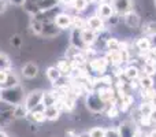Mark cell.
<instances>
[{
    "instance_id": "5",
    "label": "cell",
    "mask_w": 156,
    "mask_h": 137,
    "mask_svg": "<svg viewBox=\"0 0 156 137\" xmlns=\"http://www.w3.org/2000/svg\"><path fill=\"white\" fill-rule=\"evenodd\" d=\"M86 26L88 29L93 32H103L104 30V19H101L99 15H92L86 19Z\"/></svg>"
},
{
    "instance_id": "30",
    "label": "cell",
    "mask_w": 156,
    "mask_h": 137,
    "mask_svg": "<svg viewBox=\"0 0 156 137\" xmlns=\"http://www.w3.org/2000/svg\"><path fill=\"white\" fill-rule=\"evenodd\" d=\"M7 78H8V73L5 70H0V85L4 86L5 82H7Z\"/></svg>"
},
{
    "instance_id": "31",
    "label": "cell",
    "mask_w": 156,
    "mask_h": 137,
    "mask_svg": "<svg viewBox=\"0 0 156 137\" xmlns=\"http://www.w3.org/2000/svg\"><path fill=\"white\" fill-rule=\"evenodd\" d=\"M149 119H151L152 122H156V108H154L151 113V115H149Z\"/></svg>"
},
{
    "instance_id": "10",
    "label": "cell",
    "mask_w": 156,
    "mask_h": 137,
    "mask_svg": "<svg viewBox=\"0 0 156 137\" xmlns=\"http://www.w3.org/2000/svg\"><path fill=\"white\" fill-rule=\"evenodd\" d=\"M22 73H23V75L26 78H34L36 75L38 74V66L36 65V63H33V62H29V63H26V65L23 66Z\"/></svg>"
},
{
    "instance_id": "28",
    "label": "cell",
    "mask_w": 156,
    "mask_h": 137,
    "mask_svg": "<svg viewBox=\"0 0 156 137\" xmlns=\"http://www.w3.org/2000/svg\"><path fill=\"white\" fill-rule=\"evenodd\" d=\"M118 114H119V108L115 104H111L110 110L107 111V117L108 118H115V117H118Z\"/></svg>"
},
{
    "instance_id": "17",
    "label": "cell",
    "mask_w": 156,
    "mask_h": 137,
    "mask_svg": "<svg viewBox=\"0 0 156 137\" xmlns=\"http://www.w3.org/2000/svg\"><path fill=\"white\" fill-rule=\"evenodd\" d=\"M138 74H140V70L136 67V66H129V67L125 70V75H126L130 81L136 80V78L138 77Z\"/></svg>"
},
{
    "instance_id": "38",
    "label": "cell",
    "mask_w": 156,
    "mask_h": 137,
    "mask_svg": "<svg viewBox=\"0 0 156 137\" xmlns=\"http://www.w3.org/2000/svg\"><path fill=\"white\" fill-rule=\"evenodd\" d=\"M92 2H94V3H99V4H100V3H104L105 0H92Z\"/></svg>"
},
{
    "instance_id": "29",
    "label": "cell",
    "mask_w": 156,
    "mask_h": 137,
    "mask_svg": "<svg viewBox=\"0 0 156 137\" xmlns=\"http://www.w3.org/2000/svg\"><path fill=\"white\" fill-rule=\"evenodd\" d=\"M105 137H121V133H119V129H107L105 130Z\"/></svg>"
},
{
    "instance_id": "6",
    "label": "cell",
    "mask_w": 156,
    "mask_h": 137,
    "mask_svg": "<svg viewBox=\"0 0 156 137\" xmlns=\"http://www.w3.org/2000/svg\"><path fill=\"white\" fill-rule=\"evenodd\" d=\"M97 15L101 19H111L115 15V11H114L112 5L108 3H100L97 7Z\"/></svg>"
},
{
    "instance_id": "7",
    "label": "cell",
    "mask_w": 156,
    "mask_h": 137,
    "mask_svg": "<svg viewBox=\"0 0 156 137\" xmlns=\"http://www.w3.org/2000/svg\"><path fill=\"white\" fill-rule=\"evenodd\" d=\"M54 22L59 29H69V27L71 26V23H73V18H71V15H69V14L62 13L55 16Z\"/></svg>"
},
{
    "instance_id": "11",
    "label": "cell",
    "mask_w": 156,
    "mask_h": 137,
    "mask_svg": "<svg viewBox=\"0 0 156 137\" xmlns=\"http://www.w3.org/2000/svg\"><path fill=\"white\" fill-rule=\"evenodd\" d=\"M107 59L105 58H97V59H93L90 62V67L92 70H94V71H97V73H104V70L105 67H107Z\"/></svg>"
},
{
    "instance_id": "34",
    "label": "cell",
    "mask_w": 156,
    "mask_h": 137,
    "mask_svg": "<svg viewBox=\"0 0 156 137\" xmlns=\"http://www.w3.org/2000/svg\"><path fill=\"white\" fill-rule=\"evenodd\" d=\"M59 2H62L63 4H70V3H73V0H59Z\"/></svg>"
},
{
    "instance_id": "14",
    "label": "cell",
    "mask_w": 156,
    "mask_h": 137,
    "mask_svg": "<svg viewBox=\"0 0 156 137\" xmlns=\"http://www.w3.org/2000/svg\"><path fill=\"white\" fill-rule=\"evenodd\" d=\"M136 45H137V48L140 49V51H144V52H148L151 51V40H149L148 37H141L137 40V43H136Z\"/></svg>"
},
{
    "instance_id": "15",
    "label": "cell",
    "mask_w": 156,
    "mask_h": 137,
    "mask_svg": "<svg viewBox=\"0 0 156 137\" xmlns=\"http://www.w3.org/2000/svg\"><path fill=\"white\" fill-rule=\"evenodd\" d=\"M105 47H107L111 52H112V51H121V49H122L121 41L116 40V38H111V37L105 41Z\"/></svg>"
},
{
    "instance_id": "27",
    "label": "cell",
    "mask_w": 156,
    "mask_h": 137,
    "mask_svg": "<svg viewBox=\"0 0 156 137\" xmlns=\"http://www.w3.org/2000/svg\"><path fill=\"white\" fill-rule=\"evenodd\" d=\"M144 71H145V75H149V77H152L154 74H156V67L154 63H149L147 62L145 65H144Z\"/></svg>"
},
{
    "instance_id": "9",
    "label": "cell",
    "mask_w": 156,
    "mask_h": 137,
    "mask_svg": "<svg viewBox=\"0 0 156 137\" xmlns=\"http://www.w3.org/2000/svg\"><path fill=\"white\" fill-rule=\"evenodd\" d=\"M81 38H82V43L85 45H92L96 41V32L86 27V29L81 30Z\"/></svg>"
},
{
    "instance_id": "40",
    "label": "cell",
    "mask_w": 156,
    "mask_h": 137,
    "mask_svg": "<svg viewBox=\"0 0 156 137\" xmlns=\"http://www.w3.org/2000/svg\"><path fill=\"white\" fill-rule=\"evenodd\" d=\"M154 5H155V8H156V0H154Z\"/></svg>"
},
{
    "instance_id": "26",
    "label": "cell",
    "mask_w": 156,
    "mask_h": 137,
    "mask_svg": "<svg viewBox=\"0 0 156 137\" xmlns=\"http://www.w3.org/2000/svg\"><path fill=\"white\" fill-rule=\"evenodd\" d=\"M152 110H154V107H152L151 103H145V104L143 103V106H141V115L143 117H149L151 115V113H152Z\"/></svg>"
},
{
    "instance_id": "19",
    "label": "cell",
    "mask_w": 156,
    "mask_h": 137,
    "mask_svg": "<svg viewBox=\"0 0 156 137\" xmlns=\"http://www.w3.org/2000/svg\"><path fill=\"white\" fill-rule=\"evenodd\" d=\"M71 26H74V29H77V30H83V29H86V21H83L81 16H74Z\"/></svg>"
},
{
    "instance_id": "4",
    "label": "cell",
    "mask_w": 156,
    "mask_h": 137,
    "mask_svg": "<svg viewBox=\"0 0 156 137\" xmlns=\"http://www.w3.org/2000/svg\"><path fill=\"white\" fill-rule=\"evenodd\" d=\"M43 91H33L29 93V96L26 97V102H25V107L27 108L29 111H32L34 107H37L40 103H43Z\"/></svg>"
},
{
    "instance_id": "22",
    "label": "cell",
    "mask_w": 156,
    "mask_h": 137,
    "mask_svg": "<svg viewBox=\"0 0 156 137\" xmlns=\"http://www.w3.org/2000/svg\"><path fill=\"white\" fill-rule=\"evenodd\" d=\"M29 115H32L30 119H32L33 122H44L47 119L45 114H44L43 111H33V113H30Z\"/></svg>"
},
{
    "instance_id": "3",
    "label": "cell",
    "mask_w": 156,
    "mask_h": 137,
    "mask_svg": "<svg viewBox=\"0 0 156 137\" xmlns=\"http://www.w3.org/2000/svg\"><path fill=\"white\" fill-rule=\"evenodd\" d=\"M111 5L118 15H123L133 10V0H111Z\"/></svg>"
},
{
    "instance_id": "36",
    "label": "cell",
    "mask_w": 156,
    "mask_h": 137,
    "mask_svg": "<svg viewBox=\"0 0 156 137\" xmlns=\"http://www.w3.org/2000/svg\"><path fill=\"white\" fill-rule=\"evenodd\" d=\"M151 51H152V55H154V56H156V47H154Z\"/></svg>"
},
{
    "instance_id": "21",
    "label": "cell",
    "mask_w": 156,
    "mask_h": 137,
    "mask_svg": "<svg viewBox=\"0 0 156 137\" xmlns=\"http://www.w3.org/2000/svg\"><path fill=\"white\" fill-rule=\"evenodd\" d=\"M71 4H73V8L76 11H83V10H86L89 2L88 0H73Z\"/></svg>"
},
{
    "instance_id": "13",
    "label": "cell",
    "mask_w": 156,
    "mask_h": 137,
    "mask_svg": "<svg viewBox=\"0 0 156 137\" xmlns=\"http://www.w3.org/2000/svg\"><path fill=\"white\" fill-rule=\"evenodd\" d=\"M56 95L54 93V92H44L43 95V103L45 107H49V106H55L56 104Z\"/></svg>"
},
{
    "instance_id": "24",
    "label": "cell",
    "mask_w": 156,
    "mask_h": 137,
    "mask_svg": "<svg viewBox=\"0 0 156 137\" xmlns=\"http://www.w3.org/2000/svg\"><path fill=\"white\" fill-rule=\"evenodd\" d=\"M10 66H11V63H10V60H8V56L5 54H0V70L8 71Z\"/></svg>"
},
{
    "instance_id": "12",
    "label": "cell",
    "mask_w": 156,
    "mask_h": 137,
    "mask_svg": "<svg viewBox=\"0 0 156 137\" xmlns=\"http://www.w3.org/2000/svg\"><path fill=\"white\" fill-rule=\"evenodd\" d=\"M44 114H45L47 119H51V121H55V119L59 118V114H60V110L55 106H49V107H45L44 110Z\"/></svg>"
},
{
    "instance_id": "33",
    "label": "cell",
    "mask_w": 156,
    "mask_h": 137,
    "mask_svg": "<svg viewBox=\"0 0 156 137\" xmlns=\"http://www.w3.org/2000/svg\"><path fill=\"white\" fill-rule=\"evenodd\" d=\"M151 104H152V107H154V108H156V95H155L154 99L151 100Z\"/></svg>"
},
{
    "instance_id": "2",
    "label": "cell",
    "mask_w": 156,
    "mask_h": 137,
    "mask_svg": "<svg viewBox=\"0 0 156 137\" xmlns=\"http://www.w3.org/2000/svg\"><path fill=\"white\" fill-rule=\"evenodd\" d=\"M123 23H125V26L129 27V29H132V30L140 29V26H141V15L134 10L129 11V13L123 14Z\"/></svg>"
},
{
    "instance_id": "25",
    "label": "cell",
    "mask_w": 156,
    "mask_h": 137,
    "mask_svg": "<svg viewBox=\"0 0 156 137\" xmlns=\"http://www.w3.org/2000/svg\"><path fill=\"white\" fill-rule=\"evenodd\" d=\"M29 113V110H27L25 106H16L15 110H14V115L16 117V118H22V117H26V114Z\"/></svg>"
},
{
    "instance_id": "1",
    "label": "cell",
    "mask_w": 156,
    "mask_h": 137,
    "mask_svg": "<svg viewBox=\"0 0 156 137\" xmlns=\"http://www.w3.org/2000/svg\"><path fill=\"white\" fill-rule=\"evenodd\" d=\"M86 106L92 113H101L105 108V103L103 102V99L100 97V95L97 92H90L88 95V99H86Z\"/></svg>"
},
{
    "instance_id": "37",
    "label": "cell",
    "mask_w": 156,
    "mask_h": 137,
    "mask_svg": "<svg viewBox=\"0 0 156 137\" xmlns=\"http://www.w3.org/2000/svg\"><path fill=\"white\" fill-rule=\"evenodd\" d=\"M77 137H89V133H83V135H80V136H77Z\"/></svg>"
},
{
    "instance_id": "32",
    "label": "cell",
    "mask_w": 156,
    "mask_h": 137,
    "mask_svg": "<svg viewBox=\"0 0 156 137\" xmlns=\"http://www.w3.org/2000/svg\"><path fill=\"white\" fill-rule=\"evenodd\" d=\"M25 0H11V3H14V4H22V3H23Z\"/></svg>"
},
{
    "instance_id": "20",
    "label": "cell",
    "mask_w": 156,
    "mask_h": 137,
    "mask_svg": "<svg viewBox=\"0 0 156 137\" xmlns=\"http://www.w3.org/2000/svg\"><path fill=\"white\" fill-rule=\"evenodd\" d=\"M140 85L143 89H151V88H154V80L149 75H144L140 80Z\"/></svg>"
},
{
    "instance_id": "23",
    "label": "cell",
    "mask_w": 156,
    "mask_h": 137,
    "mask_svg": "<svg viewBox=\"0 0 156 137\" xmlns=\"http://www.w3.org/2000/svg\"><path fill=\"white\" fill-rule=\"evenodd\" d=\"M89 137H105V129L101 126L93 128L89 130Z\"/></svg>"
},
{
    "instance_id": "16",
    "label": "cell",
    "mask_w": 156,
    "mask_h": 137,
    "mask_svg": "<svg viewBox=\"0 0 156 137\" xmlns=\"http://www.w3.org/2000/svg\"><path fill=\"white\" fill-rule=\"evenodd\" d=\"M60 75H62V73L59 71L58 67H48V70H47V77H48V80L52 81V82L59 80Z\"/></svg>"
},
{
    "instance_id": "8",
    "label": "cell",
    "mask_w": 156,
    "mask_h": 137,
    "mask_svg": "<svg viewBox=\"0 0 156 137\" xmlns=\"http://www.w3.org/2000/svg\"><path fill=\"white\" fill-rule=\"evenodd\" d=\"M119 133H121V137H134L136 135V129L134 125L132 122H123L119 126Z\"/></svg>"
},
{
    "instance_id": "18",
    "label": "cell",
    "mask_w": 156,
    "mask_h": 137,
    "mask_svg": "<svg viewBox=\"0 0 156 137\" xmlns=\"http://www.w3.org/2000/svg\"><path fill=\"white\" fill-rule=\"evenodd\" d=\"M58 69H59V71L62 73V74H70L71 71H73V65L71 63H67L66 60H62V62H59V65H58Z\"/></svg>"
},
{
    "instance_id": "35",
    "label": "cell",
    "mask_w": 156,
    "mask_h": 137,
    "mask_svg": "<svg viewBox=\"0 0 156 137\" xmlns=\"http://www.w3.org/2000/svg\"><path fill=\"white\" fill-rule=\"evenodd\" d=\"M149 137H156V130H152L151 135H149Z\"/></svg>"
},
{
    "instance_id": "39",
    "label": "cell",
    "mask_w": 156,
    "mask_h": 137,
    "mask_svg": "<svg viewBox=\"0 0 156 137\" xmlns=\"http://www.w3.org/2000/svg\"><path fill=\"white\" fill-rule=\"evenodd\" d=\"M0 137H7V135H5V133H3V132H0Z\"/></svg>"
}]
</instances>
